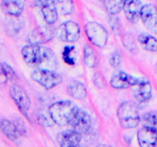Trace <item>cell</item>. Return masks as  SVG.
Here are the masks:
<instances>
[{"mask_svg":"<svg viewBox=\"0 0 157 147\" xmlns=\"http://www.w3.org/2000/svg\"><path fill=\"white\" fill-rule=\"evenodd\" d=\"M138 78L134 77L124 71H118L113 74L110 79V85L115 89H127L136 84Z\"/></svg>","mask_w":157,"mask_h":147,"instance_id":"cell-12","label":"cell"},{"mask_svg":"<svg viewBox=\"0 0 157 147\" xmlns=\"http://www.w3.org/2000/svg\"><path fill=\"white\" fill-rule=\"evenodd\" d=\"M97 147H113V146H112V145H106V144H102V145H99Z\"/></svg>","mask_w":157,"mask_h":147,"instance_id":"cell-34","label":"cell"},{"mask_svg":"<svg viewBox=\"0 0 157 147\" xmlns=\"http://www.w3.org/2000/svg\"><path fill=\"white\" fill-rule=\"evenodd\" d=\"M142 121L144 126L157 129V110H151L144 113L142 117Z\"/></svg>","mask_w":157,"mask_h":147,"instance_id":"cell-25","label":"cell"},{"mask_svg":"<svg viewBox=\"0 0 157 147\" xmlns=\"http://www.w3.org/2000/svg\"><path fill=\"white\" fill-rule=\"evenodd\" d=\"M93 81L96 87H99V88H104V86H105L104 78L99 73H95V74L93 77Z\"/></svg>","mask_w":157,"mask_h":147,"instance_id":"cell-30","label":"cell"},{"mask_svg":"<svg viewBox=\"0 0 157 147\" xmlns=\"http://www.w3.org/2000/svg\"><path fill=\"white\" fill-rule=\"evenodd\" d=\"M31 1L33 2L34 4H35V6H44L46 2H47L48 0H31Z\"/></svg>","mask_w":157,"mask_h":147,"instance_id":"cell-33","label":"cell"},{"mask_svg":"<svg viewBox=\"0 0 157 147\" xmlns=\"http://www.w3.org/2000/svg\"><path fill=\"white\" fill-rule=\"evenodd\" d=\"M39 121L41 124L45 126H52V122H53V120L52 119V118L48 116H45L44 114L40 115L39 116Z\"/></svg>","mask_w":157,"mask_h":147,"instance_id":"cell-32","label":"cell"},{"mask_svg":"<svg viewBox=\"0 0 157 147\" xmlns=\"http://www.w3.org/2000/svg\"><path fill=\"white\" fill-rule=\"evenodd\" d=\"M156 70H157V64H156Z\"/></svg>","mask_w":157,"mask_h":147,"instance_id":"cell-35","label":"cell"},{"mask_svg":"<svg viewBox=\"0 0 157 147\" xmlns=\"http://www.w3.org/2000/svg\"><path fill=\"white\" fill-rule=\"evenodd\" d=\"M124 2H126V1H127V0H124Z\"/></svg>","mask_w":157,"mask_h":147,"instance_id":"cell-37","label":"cell"},{"mask_svg":"<svg viewBox=\"0 0 157 147\" xmlns=\"http://www.w3.org/2000/svg\"><path fill=\"white\" fill-rule=\"evenodd\" d=\"M143 6L140 0H127L124 2L123 9L127 20L131 23H136L141 16Z\"/></svg>","mask_w":157,"mask_h":147,"instance_id":"cell-13","label":"cell"},{"mask_svg":"<svg viewBox=\"0 0 157 147\" xmlns=\"http://www.w3.org/2000/svg\"><path fill=\"white\" fill-rule=\"evenodd\" d=\"M31 77L34 81L47 90H51L57 87L63 81V78L61 75L55 72V70L48 69H35L32 71Z\"/></svg>","mask_w":157,"mask_h":147,"instance_id":"cell-4","label":"cell"},{"mask_svg":"<svg viewBox=\"0 0 157 147\" xmlns=\"http://www.w3.org/2000/svg\"><path fill=\"white\" fill-rule=\"evenodd\" d=\"M75 147H81V146H79V145H78V146H75Z\"/></svg>","mask_w":157,"mask_h":147,"instance_id":"cell-36","label":"cell"},{"mask_svg":"<svg viewBox=\"0 0 157 147\" xmlns=\"http://www.w3.org/2000/svg\"><path fill=\"white\" fill-rule=\"evenodd\" d=\"M71 125L74 130L81 134H84L90 130L91 126V119L86 112L78 110L71 122Z\"/></svg>","mask_w":157,"mask_h":147,"instance_id":"cell-14","label":"cell"},{"mask_svg":"<svg viewBox=\"0 0 157 147\" xmlns=\"http://www.w3.org/2000/svg\"><path fill=\"white\" fill-rule=\"evenodd\" d=\"M75 52L74 46H66L63 51V59L68 64H74L75 62Z\"/></svg>","mask_w":157,"mask_h":147,"instance_id":"cell-26","label":"cell"},{"mask_svg":"<svg viewBox=\"0 0 157 147\" xmlns=\"http://www.w3.org/2000/svg\"><path fill=\"white\" fill-rule=\"evenodd\" d=\"M25 63L36 69L55 70L58 67V58L51 48L39 44H27L21 50Z\"/></svg>","mask_w":157,"mask_h":147,"instance_id":"cell-1","label":"cell"},{"mask_svg":"<svg viewBox=\"0 0 157 147\" xmlns=\"http://www.w3.org/2000/svg\"><path fill=\"white\" fill-rule=\"evenodd\" d=\"M110 24L113 32L116 35H120V33H121V25H120V21L117 17L111 15V17L110 18Z\"/></svg>","mask_w":157,"mask_h":147,"instance_id":"cell-29","label":"cell"},{"mask_svg":"<svg viewBox=\"0 0 157 147\" xmlns=\"http://www.w3.org/2000/svg\"><path fill=\"white\" fill-rule=\"evenodd\" d=\"M102 1H104H104H105V0H102Z\"/></svg>","mask_w":157,"mask_h":147,"instance_id":"cell-38","label":"cell"},{"mask_svg":"<svg viewBox=\"0 0 157 147\" xmlns=\"http://www.w3.org/2000/svg\"><path fill=\"white\" fill-rule=\"evenodd\" d=\"M124 46L127 48V50H134V48H136V44H135V41H133V39L130 38V37H126L124 39Z\"/></svg>","mask_w":157,"mask_h":147,"instance_id":"cell-31","label":"cell"},{"mask_svg":"<svg viewBox=\"0 0 157 147\" xmlns=\"http://www.w3.org/2000/svg\"><path fill=\"white\" fill-rule=\"evenodd\" d=\"M117 117L120 124L124 129L135 128L140 122L138 105L133 101L122 103L117 110Z\"/></svg>","mask_w":157,"mask_h":147,"instance_id":"cell-3","label":"cell"},{"mask_svg":"<svg viewBox=\"0 0 157 147\" xmlns=\"http://www.w3.org/2000/svg\"><path fill=\"white\" fill-rule=\"evenodd\" d=\"M0 129L7 137L13 142H16L18 139L20 133L15 123L11 122L9 119H2L0 120Z\"/></svg>","mask_w":157,"mask_h":147,"instance_id":"cell-18","label":"cell"},{"mask_svg":"<svg viewBox=\"0 0 157 147\" xmlns=\"http://www.w3.org/2000/svg\"><path fill=\"white\" fill-rule=\"evenodd\" d=\"M81 140V134L72 130H65L59 133L58 142L61 147H75L79 145Z\"/></svg>","mask_w":157,"mask_h":147,"instance_id":"cell-15","label":"cell"},{"mask_svg":"<svg viewBox=\"0 0 157 147\" xmlns=\"http://www.w3.org/2000/svg\"><path fill=\"white\" fill-rule=\"evenodd\" d=\"M2 8L8 15L18 17L25 9V0H2Z\"/></svg>","mask_w":157,"mask_h":147,"instance_id":"cell-16","label":"cell"},{"mask_svg":"<svg viewBox=\"0 0 157 147\" xmlns=\"http://www.w3.org/2000/svg\"><path fill=\"white\" fill-rule=\"evenodd\" d=\"M110 64L113 68H118L122 63V54L119 50H117L110 55L109 60Z\"/></svg>","mask_w":157,"mask_h":147,"instance_id":"cell-27","label":"cell"},{"mask_svg":"<svg viewBox=\"0 0 157 147\" xmlns=\"http://www.w3.org/2000/svg\"><path fill=\"white\" fill-rule=\"evenodd\" d=\"M84 61L86 66L94 68L97 65V57L93 48L88 44H86L84 48Z\"/></svg>","mask_w":157,"mask_h":147,"instance_id":"cell-23","label":"cell"},{"mask_svg":"<svg viewBox=\"0 0 157 147\" xmlns=\"http://www.w3.org/2000/svg\"><path fill=\"white\" fill-rule=\"evenodd\" d=\"M78 110L75 103L70 100H62L52 104L48 109V113L55 123L65 126L71 123Z\"/></svg>","mask_w":157,"mask_h":147,"instance_id":"cell-2","label":"cell"},{"mask_svg":"<svg viewBox=\"0 0 157 147\" xmlns=\"http://www.w3.org/2000/svg\"><path fill=\"white\" fill-rule=\"evenodd\" d=\"M137 139L140 147H156L157 145V129L144 126L138 131Z\"/></svg>","mask_w":157,"mask_h":147,"instance_id":"cell-11","label":"cell"},{"mask_svg":"<svg viewBox=\"0 0 157 147\" xmlns=\"http://www.w3.org/2000/svg\"><path fill=\"white\" fill-rule=\"evenodd\" d=\"M18 79L16 73L10 65L6 63H0V86H3L9 81Z\"/></svg>","mask_w":157,"mask_h":147,"instance_id":"cell-19","label":"cell"},{"mask_svg":"<svg viewBox=\"0 0 157 147\" xmlns=\"http://www.w3.org/2000/svg\"><path fill=\"white\" fill-rule=\"evenodd\" d=\"M55 34V31L50 26H38L29 32L26 40L31 44L41 45L53 39Z\"/></svg>","mask_w":157,"mask_h":147,"instance_id":"cell-8","label":"cell"},{"mask_svg":"<svg viewBox=\"0 0 157 147\" xmlns=\"http://www.w3.org/2000/svg\"><path fill=\"white\" fill-rule=\"evenodd\" d=\"M138 41L144 50L151 52L157 51V39L153 35L146 33L140 34L138 37Z\"/></svg>","mask_w":157,"mask_h":147,"instance_id":"cell-22","label":"cell"},{"mask_svg":"<svg viewBox=\"0 0 157 147\" xmlns=\"http://www.w3.org/2000/svg\"><path fill=\"white\" fill-rule=\"evenodd\" d=\"M9 93L20 112L29 119L28 113L31 107V100L25 90L21 86L14 84L9 88Z\"/></svg>","mask_w":157,"mask_h":147,"instance_id":"cell-7","label":"cell"},{"mask_svg":"<svg viewBox=\"0 0 157 147\" xmlns=\"http://www.w3.org/2000/svg\"><path fill=\"white\" fill-rule=\"evenodd\" d=\"M132 93L135 99L140 104L148 102L152 97V86L146 77L138 78L136 84L131 87Z\"/></svg>","mask_w":157,"mask_h":147,"instance_id":"cell-9","label":"cell"},{"mask_svg":"<svg viewBox=\"0 0 157 147\" xmlns=\"http://www.w3.org/2000/svg\"><path fill=\"white\" fill-rule=\"evenodd\" d=\"M55 6L58 12L64 15H71L75 11L73 0H48Z\"/></svg>","mask_w":157,"mask_h":147,"instance_id":"cell-21","label":"cell"},{"mask_svg":"<svg viewBox=\"0 0 157 147\" xmlns=\"http://www.w3.org/2000/svg\"><path fill=\"white\" fill-rule=\"evenodd\" d=\"M41 12L44 20L48 24H55L58 18V12L52 3L48 0L47 2L41 6Z\"/></svg>","mask_w":157,"mask_h":147,"instance_id":"cell-20","label":"cell"},{"mask_svg":"<svg viewBox=\"0 0 157 147\" xmlns=\"http://www.w3.org/2000/svg\"><path fill=\"white\" fill-rule=\"evenodd\" d=\"M141 20L145 27L157 35V6L152 3H148L143 6L141 11Z\"/></svg>","mask_w":157,"mask_h":147,"instance_id":"cell-10","label":"cell"},{"mask_svg":"<svg viewBox=\"0 0 157 147\" xmlns=\"http://www.w3.org/2000/svg\"><path fill=\"white\" fill-rule=\"evenodd\" d=\"M55 35L63 42L74 43L78 41L81 37V28L78 23L67 21L58 26L55 31Z\"/></svg>","mask_w":157,"mask_h":147,"instance_id":"cell-6","label":"cell"},{"mask_svg":"<svg viewBox=\"0 0 157 147\" xmlns=\"http://www.w3.org/2000/svg\"><path fill=\"white\" fill-rule=\"evenodd\" d=\"M21 28V23L20 21H12L11 24H8L7 29H6V32H8L9 35L11 36H13L15 35L17 33L19 32V30Z\"/></svg>","mask_w":157,"mask_h":147,"instance_id":"cell-28","label":"cell"},{"mask_svg":"<svg viewBox=\"0 0 157 147\" xmlns=\"http://www.w3.org/2000/svg\"><path fill=\"white\" fill-rule=\"evenodd\" d=\"M105 8L110 15H116L122 10L124 7V0H105Z\"/></svg>","mask_w":157,"mask_h":147,"instance_id":"cell-24","label":"cell"},{"mask_svg":"<svg viewBox=\"0 0 157 147\" xmlns=\"http://www.w3.org/2000/svg\"><path fill=\"white\" fill-rule=\"evenodd\" d=\"M67 93L71 97L77 100H83L87 95V89L84 84L75 80H72L67 84Z\"/></svg>","mask_w":157,"mask_h":147,"instance_id":"cell-17","label":"cell"},{"mask_svg":"<svg viewBox=\"0 0 157 147\" xmlns=\"http://www.w3.org/2000/svg\"><path fill=\"white\" fill-rule=\"evenodd\" d=\"M86 35L89 41L94 45L99 47H104L108 40V32L100 23L90 21L84 27Z\"/></svg>","mask_w":157,"mask_h":147,"instance_id":"cell-5","label":"cell"}]
</instances>
